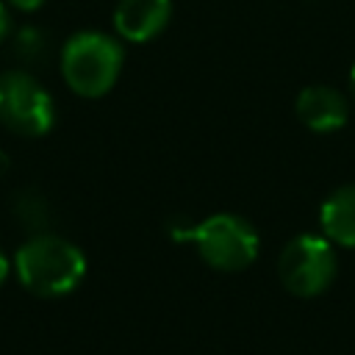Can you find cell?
<instances>
[{"label": "cell", "instance_id": "6da1fadb", "mask_svg": "<svg viewBox=\"0 0 355 355\" xmlns=\"http://www.w3.org/2000/svg\"><path fill=\"white\" fill-rule=\"evenodd\" d=\"M14 269L19 283L36 297H64L78 288L86 275L83 252L55 236V233H33L14 255Z\"/></svg>", "mask_w": 355, "mask_h": 355}, {"label": "cell", "instance_id": "7a4b0ae2", "mask_svg": "<svg viewBox=\"0 0 355 355\" xmlns=\"http://www.w3.org/2000/svg\"><path fill=\"white\" fill-rule=\"evenodd\" d=\"M122 44L100 31H80L61 50V75L80 97H103L122 72Z\"/></svg>", "mask_w": 355, "mask_h": 355}, {"label": "cell", "instance_id": "3957f363", "mask_svg": "<svg viewBox=\"0 0 355 355\" xmlns=\"http://www.w3.org/2000/svg\"><path fill=\"white\" fill-rule=\"evenodd\" d=\"M172 236L178 241H194L200 258L219 272L247 269L258 258V233L236 214H214L194 227H178Z\"/></svg>", "mask_w": 355, "mask_h": 355}, {"label": "cell", "instance_id": "277c9868", "mask_svg": "<svg viewBox=\"0 0 355 355\" xmlns=\"http://www.w3.org/2000/svg\"><path fill=\"white\" fill-rule=\"evenodd\" d=\"M277 277L294 297H316L336 277V252L330 239L300 233L294 236L277 258Z\"/></svg>", "mask_w": 355, "mask_h": 355}, {"label": "cell", "instance_id": "5b68a950", "mask_svg": "<svg viewBox=\"0 0 355 355\" xmlns=\"http://www.w3.org/2000/svg\"><path fill=\"white\" fill-rule=\"evenodd\" d=\"M0 122L19 136H44L55 122L50 92L25 69L0 75Z\"/></svg>", "mask_w": 355, "mask_h": 355}, {"label": "cell", "instance_id": "8992f818", "mask_svg": "<svg viewBox=\"0 0 355 355\" xmlns=\"http://www.w3.org/2000/svg\"><path fill=\"white\" fill-rule=\"evenodd\" d=\"M294 111L300 122L316 133H333L347 125L349 119V105L341 92L330 86H308L297 94Z\"/></svg>", "mask_w": 355, "mask_h": 355}, {"label": "cell", "instance_id": "52a82bcc", "mask_svg": "<svg viewBox=\"0 0 355 355\" xmlns=\"http://www.w3.org/2000/svg\"><path fill=\"white\" fill-rule=\"evenodd\" d=\"M172 17V0H119L114 8V28L128 42H147L158 36Z\"/></svg>", "mask_w": 355, "mask_h": 355}, {"label": "cell", "instance_id": "ba28073f", "mask_svg": "<svg viewBox=\"0 0 355 355\" xmlns=\"http://www.w3.org/2000/svg\"><path fill=\"white\" fill-rule=\"evenodd\" d=\"M319 222L324 230V239L355 247V186L336 189L319 208Z\"/></svg>", "mask_w": 355, "mask_h": 355}, {"label": "cell", "instance_id": "9c48e42d", "mask_svg": "<svg viewBox=\"0 0 355 355\" xmlns=\"http://www.w3.org/2000/svg\"><path fill=\"white\" fill-rule=\"evenodd\" d=\"M14 216L19 219V225H22L25 230H31V233H44V227H47V222H50V205H47V200H44L39 191L25 189V191H19L17 200H14Z\"/></svg>", "mask_w": 355, "mask_h": 355}, {"label": "cell", "instance_id": "30bf717a", "mask_svg": "<svg viewBox=\"0 0 355 355\" xmlns=\"http://www.w3.org/2000/svg\"><path fill=\"white\" fill-rule=\"evenodd\" d=\"M14 53L19 61L25 64H33V61H42L44 53H47V39L39 28H22L17 36H14Z\"/></svg>", "mask_w": 355, "mask_h": 355}, {"label": "cell", "instance_id": "8fae6325", "mask_svg": "<svg viewBox=\"0 0 355 355\" xmlns=\"http://www.w3.org/2000/svg\"><path fill=\"white\" fill-rule=\"evenodd\" d=\"M8 33H11V17H8V6L0 0V44L8 39Z\"/></svg>", "mask_w": 355, "mask_h": 355}, {"label": "cell", "instance_id": "7c38bea8", "mask_svg": "<svg viewBox=\"0 0 355 355\" xmlns=\"http://www.w3.org/2000/svg\"><path fill=\"white\" fill-rule=\"evenodd\" d=\"M11 8H17V11H36V8H42L47 0H6Z\"/></svg>", "mask_w": 355, "mask_h": 355}, {"label": "cell", "instance_id": "4fadbf2b", "mask_svg": "<svg viewBox=\"0 0 355 355\" xmlns=\"http://www.w3.org/2000/svg\"><path fill=\"white\" fill-rule=\"evenodd\" d=\"M6 277H8V258L0 252V283H3Z\"/></svg>", "mask_w": 355, "mask_h": 355}, {"label": "cell", "instance_id": "5bb4252c", "mask_svg": "<svg viewBox=\"0 0 355 355\" xmlns=\"http://www.w3.org/2000/svg\"><path fill=\"white\" fill-rule=\"evenodd\" d=\"M8 166H11V164H8V158H6V153L0 150V178H3L6 172H8Z\"/></svg>", "mask_w": 355, "mask_h": 355}, {"label": "cell", "instance_id": "9a60e30c", "mask_svg": "<svg viewBox=\"0 0 355 355\" xmlns=\"http://www.w3.org/2000/svg\"><path fill=\"white\" fill-rule=\"evenodd\" d=\"M349 89H352V97H355V64H352V69H349Z\"/></svg>", "mask_w": 355, "mask_h": 355}]
</instances>
